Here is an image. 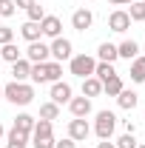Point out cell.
<instances>
[{
    "instance_id": "27",
    "label": "cell",
    "mask_w": 145,
    "mask_h": 148,
    "mask_svg": "<svg viewBox=\"0 0 145 148\" xmlns=\"http://www.w3.org/2000/svg\"><path fill=\"white\" fill-rule=\"evenodd\" d=\"M31 137H51V120H37Z\"/></svg>"
},
{
    "instance_id": "23",
    "label": "cell",
    "mask_w": 145,
    "mask_h": 148,
    "mask_svg": "<svg viewBox=\"0 0 145 148\" xmlns=\"http://www.w3.org/2000/svg\"><path fill=\"white\" fill-rule=\"evenodd\" d=\"M131 9H128V17H131V23H142L145 20V3L142 0H134V3H128Z\"/></svg>"
},
{
    "instance_id": "12",
    "label": "cell",
    "mask_w": 145,
    "mask_h": 148,
    "mask_svg": "<svg viewBox=\"0 0 145 148\" xmlns=\"http://www.w3.org/2000/svg\"><path fill=\"white\" fill-rule=\"evenodd\" d=\"M68 111L74 117H88L91 114V100L88 97H71L68 100Z\"/></svg>"
},
{
    "instance_id": "24",
    "label": "cell",
    "mask_w": 145,
    "mask_h": 148,
    "mask_svg": "<svg viewBox=\"0 0 145 148\" xmlns=\"http://www.w3.org/2000/svg\"><path fill=\"white\" fill-rule=\"evenodd\" d=\"M0 57H3L6 63H17L20 57H23V51H20V49L14 46V43H6V46L0 49Z\"/></svg>"
},
{
    "instance_id": "34",
    "label": "cell",
    "mask_w": 145,
    "mask_h": 148,
    "mask_svg": "<svg viewBox=\"0 0 145 148\" xmlns=\"http://www.w3.org/2000/svg\"><path fill=\"white\" fill-rule=\"evenodd\" d=\"M54 148H77V143H74L71 137H66V140H60V143H54Z\"/></svg>"
},
{
    "instance_id": "16",
    "label": "cell",
    "mask_w": 145,
    "mask_h": 148,
    "mask_svg": "<svg viewBox=\"0 0 145 148\" xmlns=\"http://www.w3.org/2000/svg\"><path fill=\"white\" fill-rule=\"evenodd\" d=\"M100 94H103V83H100V80H97V77H85V80H83V97H100Z\"/></svg>"
},
{
    "instance_id": "37",
    "label": "cell",
    "mask_w": 145,
    "mask_h": 148,
    "mask_svg": "<svg viewBox=\"0 0 145 148\" xmlns=\"http://www.w3.org/2000/svg\"><path fill=\"white\" fill-rule=\"evenodd\" d=\"M97 148H117V145H114L111 140H103V143H97Z\"/></svg>"
},
{
    "instance_id": "3",
    "label": "cell",
    "mask_w": 145,
    "mask_h": 148,
    "mask_svg": "<svg viewBox=\"0 0 145 148\" xmlns=\"http://www.w3.org/2000/svg\"><path fill=\"white\" fill-rule=\"evenodd\" d=\"M114 128H117V117H114V111H100L97 120H94V134H97L100 140H111Z\"/></svg>"
},
{
    "instance_id": "38",
    "label": "cell",
    "mask_w": 145,
    "mask_h": 148,
    "mask_svg": "<svg viewBox=\"0 0 145 148\" xmlns=\"http://www.w3.org/2000/svg\"><path fill=\"white\" fill-rule=\"evenodd\" d=\"M108 3H114V6H128V3H134V0H108Z\"/></svg>"
},
{
    "instance_id": "7",
    "label": "cell",
    "mask_w": 145,
    "mask_h": 148,
    "mask_svg": "<svg viewBox=\"0 0 145 148\" xmlns=\"http://www.w3.org/2000/svg\"><path fill=\"white\" fill-rule=\"evenodd\" d=\"M40 32H43V37H60V32H63V20L54 17V14H46V17L40 20Z\"/></svg>"
},
{
    "instance_id": "28",
    "label": "cell",
    "mask_w": 145,
    "mask_h": 148,
    "mask_svg": "<svg viewBox=\"0 0 145 148\" xmlns=\"http://www.w3.org/2000/svg\"><path fill=\"white\" fill-rule=\"evenodd\" d=\"M31 83H46V63H31Z\"/></svg>"
},
{
    "instance_id": "20",
    "label": "cell",
    "mask_w": 145,
    "mask_h": 148,
    "mask_svg": "<svg viewBox=\"0 0 145 148\" xmlns=\"http://www.w3.org/2000/svg\"><path fill=\"white\" fill-rule=\"evenodd\" d=\"M122 88H125V86H122V77H120V74H114V77H108V80L103 83V91L108 94V97H117Z\"/></svg>"
},
{
    "instance_id": "25",
    "label": "cell",
    "mask_w": 145,
    "mask_h": 148,
    "mask_svg": "<svg viewBox=\"0 0 145 148\" xmlns=\"http://www.w3.org/2000/svg\"><path fill=\"white\" fill-rule=\"evenodd\" d=\"M114 63H97V66H94V77H97V80H100V83H105V80H108V77H114Z\"/></svg>"
},
{
    "instance_id": "42",
    "label": "cell",
    "mask_w": 145,
    "mask_h": 148,
    "mask_svg": "<svg viewBox=\"0 0 145 148\" xmlns=\"http://www.w3.org/2000/svg\"><path fill=\"white\" fill-rule=\"evenodd\" d=\"M0 66H3V57H0Z\"/></svg>"
},
{
    "instance_id": "10",
    "label": "cell",
    "mask_w": 145,
    "mask_h": 148,
    "mask_svg": "<svg viewBox=\"0 0 145 148\" xmlns=\"http://www.w3.org/2000/svg\"><path fill=\"white\" fill-rule=\"evenodd\" d=\"M91 23H94V14H91L88 9H77V12L71 14V26L77 29V32H88Z\"/></svg>"
},
{
    "instance_id": "39",
    "label": "cell",
    "mask_w": 145,
    "mask_h": 148,
    "mask_svg": "<svg viewBox=\"0 0 145 148\" xmlns=\"http://www.w3.org/2000/svg\"><path fill=\"white\" fill-rule=\"evenodd\" d=\"M3 137H6V128H3V123H0V140H3Z\"/></svg>"
},
{
    "instance_id": "30",
    "label": "cell",
    "mask_w": 145,
    "mask_h": 148,
    "mask_svg": "<svg viewBox=\"0 0 145 148\" xmlns=\"http://www.w3.org/2000/svg\"><path fill=\"white\" fill-rule=\"evenodd\" d=\"M114 145H117V148H137L140 143L134 140V134H122V137H120V140H117Z\"/></svg>"
},
{
    "instance_id": "26",
    "label": "cell",
    "mask_w": 145,
    "mask_h": 148,
    "mask_svg": "<svg viewBox=\"0 0 145 148\" xmlns=\"http://www.w3.org/2000/svg\"><path fill=\"white\" fill-rule=\"evenodd\" d=\"M60 117V106L57 103H43L40 106V120H57Z\"/></svg>"
},
{
    "instance_id": "33",
    "label": "cell",
    "mask_w": 145,
    "mask_h": 148,
    "mask_svg": "<svg viewBox=\"0 0 145 148\" xmlns=\"http://www.w3.org/2000/svg\"><path fill=\"white\" fill-rule=\"evenodd\" d=\"M14 14V3L12 0H0V17H12Z\"/></svg>"
},
{
    "instance_id": "8",
    "label": "cell",
    "mask_w": 145,
    "mask_h": 148,
    "mask_svg": "<svg viewBox=\"0 0 145 148\" xmlns=\"http://www.w3.org/2000/svg\"><path fill=\"white\" fill-rule=\"evenodd\" d=\"M108 29L111 32H128L131 29V17H128V12H122V9H117V12H111V17H108Z\"/></svg>"
},
{
    "instance_id": "40",
    "label": "cell",
    "mask_w": 145,
    "mask_h": 148,
    "mask_svg": "<svg viewBox=\"0 0 145 148\" xmlns=\"http://www.w3.org/2000/svg\"><path fill=\"white\" fill-rule=\"evenodd\" d=\"M137 148H145V143H140V145H137Z\"/></svg>"
},
{
    "instance_id": "5",
    "label": "cell",
    "mask_w": 145,
    "mask_h": 148,
    "mask_svg": "<svg viewBox=\"0 0 145 148\" xmlns=\"http://www.w3.org/2000/svg\"><path fill=\"white\" fill-rule=\"evenodd\" d=\"M49 57H51V51H49V46L43 40L29 43V49H26V60L29 63H49Z\"/></svg>"
},
{
    "instance_id": "22",
    "label": "cell",
    "mask_w": 145,
    "mask_h": 148,
    "mask_svg": "<svg viewBox=\"0 0 145 148\" xmlns=\"http://www.w3.org/2000/svg\"><path fill=\"white\" fill-rule=\"evenodd\" d=\"M60 77H63V63L49 60V63H46V83H57Z\"/></svg>"
},
{
    "instance_id": "14",
    "label": "cell",
    "mask_w": 145,
    "mask_h": 148,
    "mask_svg": "<svg viewBox=\"0 0 145 148\" xmlns=\"http://www.w3.org/2000/svg\"><path fill=\"white\" fill-rule=\"evenodd\" d=\"M117 103H120V108L134 111V108H137V103H140V97H137V91H131V88H122V91L117 94Z\"/></svg>"
},
{
    "instance_id": "6",
    "label": "cell",
    "mask_w": 145,
    "mask_h": 148,
    "mask_svg": "<svg viewBox=\"0 0 145 148\" xmlns=\"http://www.w3.org/2000/svg\"><path fill=\"white\" fill-rule=\"evenodd\" d=\"M91 134V125L85 123V117H74L71 123H68V137H71L74 143H85Z\"/></svg>"
},
{
    "instance_id": "29",
    "label": "cell",
    "mask_w": 145,
    "mask_h": 148,
    "mask_svg": "<svg viewBox=\"0 0 145 148\" xmlns=\"http://www.w3.org/2000/svg\"><path fill=\"white\" fill-rule=\"evenodd\" d=\"M26 12H29V20H31V23H40V20L46 17V9H43L37 0L31 3V6H29V9H26Z\"/></svg>"
},
{
    "instance_id": "15",
    "label": "cell",
    "mask_w": 145,
    "mask_h": 148,
    "mask_svg": "<svg viewBox=\"0 0 145 148\" xmlns=\"http://www.w3.org/2000/svg\"><path fill=\"white\" fill-rule=\"evenodd\" d=\"M20 37H23V40H29V43L40 40V37H43V32H40V23H31V20H26V23L20 26Z\"/></svg>"
},
{
    "instance_id": "17",
    "label": "cell",
    "mask_w": 145,
    "mask_h": 148,
    "mask_svg": "<svg viewBox=\"0 0 145 148\" xmlns=\"http://www.w3.org/2000/svg\"><path fill=\"white\" fill-rule=\"evenodd\" d=\"M6 148H29V137L20 134L17 128H12L6 134Z\"/></svg>"
},
{
    "instance_id": "11",
    "label": "cell",
    "mask_w": 145,
    "mask_h": 148,
    "mask_svg": "<svg viewBox=\"0 0 145 148\" xmlns=\"http://www.w3.org/2000/svg\"><path fill=\"white\" fill-rule=\"evenodd\" d=\"M12 77H14V83H26L31 77V63L26 57H20L17 63H12Z\"/></svg>"
},
{
    "instance_id": "9",
    "label": "cell",
    "mask_w": 145,
    "mask_h": 148,
    "mask_svg": "<svg viewBox=\"0 0 145 148\" xmlns=\"http://www.w3.org/2000/svg\"><path fill=\"white\" fill-rule=\"evenodd\" d=\"M68 100H71V86H68V83H63V80L51 83V103H57V106H66Z\"/></svg>"
},
{
    "instance_id": "36",
    "label": "cell",
    "mask_w": 145,
    "mask_h": 148,
    "mask_svg": "<svg viewBox=\"0 0 145 148\" xmlns=\"http://www.w3.org/2000/svg\"><path fill=\"white\" fill-rule=\"evenodd\" d=\"M134 131H137V125H134L131 120H125V134H134Z\"/></svg>"
},
{
    "instance_id": "2",
    "label": "cell",
    "mask_w": 145,
    "mask_h": 148,
    "mask_svg": "<svg viewBox=\"0 0 145 148\" xmlns=\"http://www.w3.org/2000/svg\"><path fill=\"white\" fill-rule=\"evenodd\" d=\"M94 66H97V60L88 54H77L71 57V63H68V71L74 77H80V80H85V77H94Z\"/></svg>"
},
{
    "instance_id": "41",
    "label": "cell",
    "mask_w": 145,
    "mask_h": 148,
    "mask_svg": "<svg viewBox=\"0 0 145 148\" xmlns=\"http://www.w3.org/2000/svg\"><path fill=\"white\" fill-rule=\"evenodd\" d=\"M0 97H3V86H0Z\"/></svg>"
},
{
    "instance_id": "31",
    "label": "cell",
    "mask_w": 145,
    "mask_h": 148,
    "mask_svg": "<svg viewBox=\"0 0 145 148\" xmlns=\"http://www.w3.org/2000/svg\"><path fill=\"white\" fill-rule=\"evenodd\" d=\"M34 148H54V137H31Z\"/></svg>"
},
{
    "instance_id": "43",
    "label": "cell",
    "mask_w": 145,
    "mask_h": 148,
    "mask_svg": "<svg viewBox=\"0 0 145 148\" xmlns=\"http://www.w3.org/2000/svg\"><path fill=\"white\" fill-rule=\"evenodd\" d=\"M142 3H145V0H142Z\"/></svg>"
},
{
    "instance_id": "21",
    "label": "cell",
    "mask_w": 145,
    "mask_h": 148,
    "mask_svg": "<svg viewBox=\"0 0 145 148\" xmlns=\"http://www.w3.org/2000/svg\"><path fill=\"white\" fill-rule=\"evenodd\" d=\"M137 51H140L137 40H122V43L117 46V54H120V57H125V60H134V57H137Z\"/></svg>"
},
{
    "instance_id": "32",
    "label": "cell",
    "mask_w": 145,
    "mask_h": 148,
    "mask_svg": "<svg viewBox=\"0 0 145 148\" xmlns=\"http://www.w3.org/2000/svg\"><path fill=\"white\" fill-rule=\"evenodd\" d=\"M6 43H14V29L0 26V46H6Z\"/></svg>"
},
{
    "instance_id": "19",
    "label": "cell",
    "mask_w": 145,
    "mask_h": 148,
    "mask_svg": "<svg viewBox=\"0 0 145 148\" xmlns=\"http://www.w3.org/2000/svg\"><path fill=\"white\" fill-rule=\"evenodd\" d=\"M131 80L134 83H145V57H134L131 60Z\"/></svg>"
},
{
    "instance_id": "4",
    "label": "cell",
    "mask_w": 145,
    "mask_h": 148,
    "mask_svg": "<svg viewBox=\"0 0 145 148\" xmlns=\"http://www.w3.org/2000/svg\"><path fill=\"white\" fill-rule=\"evenodd\" d=\"M49 51L54 57L57 63H63V60H71V40H66V37H54L51 40V46H49Z\"/></svg>"
},
{
    "instance_id": "1",
    "label": "cell",
    "mask_w": 145,
    "mask_h": 148,
    "mask_svg": "<svg viewBox=\"0 0 145 148\" xmlns=\"http://www.w3.org/2000/svg\"><path fill=\"white\" fill-rule=\"evenodd\" d=\"M3 97L9 100V103H14V106H29L31 100H34V88L29 86V83H6L3 86Z\"/></svg>"
},
{
    "instance_id": "18",
    "label": "cell",
    "mask_w": 145,
    "mask_h": 148,
    "mask_svg": "<svg viewBox=\"0 0 145 148\" xmlns=\"http://www.w3.org/2000/svg\"><path fill=\"white\" fill-rule=\"evenodd\" d=\"M97 57H100V63H114L120 54H117V46H114V43H100Z\"/></svg>"
},
{
    "instance_id": "13",
    "label": "cell",
    "mask_w": 145,
    "mask_h": 148,
    "mask_svg": "<svg viewBox=\"0 0 145 148\" xmlns=\"http://www.w3.org/2000/svg\"><path fill=\"white\" fill-rule=\"evenodd\" d=\"M34 117H31V114H17V117H14V125H12V128H17L20 134H26V137H31V131H34Z\"/></svg>"
},
{
    "instance_id": "35",
    "label": "cell",
    "mask_w": 145,
    "mask_h": 148,
    "mask_svg": "<svg viewBox=\"0 0 145 148\" xmlns=\"http://www.w3.org/2000/svg\"><path fill=\"white\" fill-rule=\"evenodd\" d=\"M12 3H14V9H29L34 0H12Z\"/></svg>"
}]
</instances>
